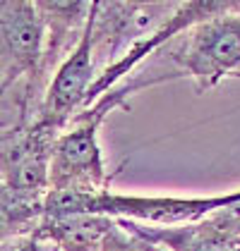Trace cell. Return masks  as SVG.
Returning <instances> with one entry per match:
<instances>
[{
  "label": "cell",
  "instance_id": "obj_3",
  "mask_svg": "<svg viewBox=\"0 0 240 251\" xmlns=\"http://www.w3.org/2000/svg\"><path fill=\"white\" fill-rule=\"evenodd\" d=\"M240 201V189L219 196H140V194H51L46 215H108L151 227H178L209 218Z\"/></svg>",
  "mask_w": 240,
  "mask_h": 251
},
{
  "label": "cell",
  "instance_id": "obj_1",
  "mask_svg": "<svg viewBox=\"0 0 240 251\" xmlns=\"http://www.w3.org/2000/svg\"><path fill=\"white\" fill-rule=\"evenodd\" d=\"M60 132L39 115L2 127V239L31 234L43 223Z\"/></svg>",
  "mask_w": 240,
  "mask_h": 251
},
{
  "label": "cell",
  "instance_id": "obj_6",
  "mask_svg": "<svg viewBox=\"0 0 240 251\" xmlns=\"http://www.w3.org/2000/svg\"><path fill=\"white\" fill-rule=\"evenodd\" d=\"M96 7H99V0H94V7H91V15H89L82 39L70 50V55L60 62V67L53 72V77L46 86L39 117L48 120L51 125H56L60 129H65L70 125V120L84 110L89 91L101 75L96 70V50H94Z\"/></svg>",
  "mask_w": 240,
  "mask_h": 251
},
{
  "label": "cell",
  "instance_id": "obj_9",
  "mask_svg": "<svg viewBox=\"0 0 240 251\" xmlns=\"http://www.w3.org/2000/svg\"><path fill=\"white\" fill-rule=\"evenodd\" d=\"M130 230L161 251H240V237L223 232L209 218L178 227H151L130 223Z\"/></svg>",
  "mask_w": 240,
  "mask_h": 251
},
{
  "label": "cell",
  "instance_id": "obj_5",
  "mask_svg": "<svg viewBox=\"0 0 240 251\" xmlns=\"http://www.w3.org/2000/svg\"><path fill=\"white\" fill-rule=\"evenodd\" d=\"M180 75L195 81L197 91L214 89L240 70V7L192 26L173 53Z\"/></svg>",
  "mask_w": 240,
  "mask_h": 251
},
{
  "label": "cell",
  "instance_id": "obj_4",
  "mask_svg": "<svg viewBox=\"0 0 240 251\" xmlns=\"http://www.w3.org/2000/svg\"><path fill=\"white\" fill-rule=\"evenodd\" d=\"M137 86H116L91 108L82 110L60 132L51 163V194L108 192L113 175L108 173L99 144V129L106 115L125 108V96Z\"/></svg>",
  "mask_w": 240,
  "mask_h": 251
},
{
  "label": "cell",
  "instance_id": "obj_8",
  "mask_svg": "<svg viewBox=\"0 0 240 251\" xmlns=\"http://www.w3.org/2000/svg\"><path fill=\"white\" fill-rule=\"evenodd\" d=\"M34 232L56 251H161L108 215H43Z\"/></svg>",
  "mask_w": 240,
  "mask_h": 251
},
{
  "label": "cell",
  "instance_id": "obj_2",
  "mask_svg": "<svg viewBox=\"0 0 240 251\" xmlns=\"http://www.w3.org/2000/svg\"><path fill=\"white\" fill-rule=\"evenodd\" d=\"M0 53H2V105L7 125H22L39 115L46 79V26L36 0L0 2ZM2 125V127H7Z\"/></svg>",
  "mask_w": 240,
  "mask_h": 251
},
{
  "label": "cell",
  "instance_id": "obj_7",
  "mask_svg": "<svg viewBox=\"0 0 240 251\" xmlns=\"http://www.w3.org/2000/svg\"><path fill=\"white\" fill-rule=\"evenodd\" d=\"M240 2H216V0H190V2H178L176 10L168 15V20L161 24L159 29H154L151 34H147L144 39H140L135 46H130L122 55H120L111 67H106L99 75V79L94 81L89 98H87V108H91L99 98H103L108 91H113L118 86V81L125 75H130L142 60H147L151 53H156L161 46H166L171 39H176L180 34H187L192 26H197L200 22L209 20V17H216L223 12H231V10H238Z\"/></svg>",
  "mask_w": 240,
  "mask_h": 251
}]
</instances>
